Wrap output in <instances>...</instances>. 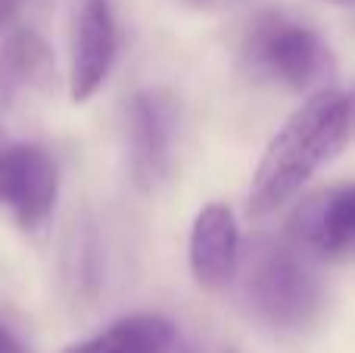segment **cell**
Returning <instances> with one entry per match:
<instances>
[{
  "mask_svg": "<svg viewBox=\"0 0 355 353\" xmlns=\"http://www.w3.org/2000/svg\"><path fill=\"white\" fill-rule=\"evenodd\" d=\"M352 135L349 94L337 88H318L268 141L256 172H252L246 210L250 216H268L293 200Z\"/></svg>",
  "mask_w": 355,
  "mask_h": 353,
  "instance_id": "cell-1",
  "label": "cell"
},
{
  "mask_svg": "<svg viewBox=\"0 0 355 353\" xmlns=\"http://www.w3.org/2000/svg\"><path fill=\"white\" fill-rule=\"evenodd\" d=\"M240 275L250 313L271 329H302L321 306V281L293 241L256 238L240 260Z\"/></svg>",
  "mask_w": 355,
  "mask_h": 353,
  "instance_id": "cell-2",
  "label": "cell"
},
{
  "mask_svg": "<svg viewBox=\"0 0 355 353\" xmlns=\"http://www.w3.org/2000/svg\"><path fill=\"white\" fill-rule=\"evenodd\" d=\"M243 50L252 72L296 91L312 88L331 69V47L318 31L284 13H262L252 19Z\"/></svg>",
  "mask_w": 355,
  "mask_h": 353,
  "instance_id": "cell-3",
  "label": "cell"
},
{
  "mask_svg": "<svg viewBox=\"0 0 355 353\" xmlns=\"http://www.w3.org/2000/svg\"><path fill=\"white\" fill-rule=\"evenodd\" d=\"M60 197V169L37 144H6L0 156V204L22 229H41Z\"/></svg>",
  "mask_w": 355,
  "mask_h": 353,
  "instance_id": "cell-4",
  "label": "cell"
},
{
  "mask_svg": "<svg viewBox=\"0 0 355 353\" xmlns=\"http://www.w3.org/2000/svg\"><path fill=\"white\" fill-rule=\"evenodd\" d=\"M178 106L162 91H141L128 104V166L141 191H156L172 169Z\"/></svg>",
  "mask_w": 355,
  "mask_h": 353,
  "instance_id": "cell-5",
  "label": "cell"
},
{
  "mask_svg": "<svg viewBox=\"0 0 355 353\" xmlns=\"http://www.w3.org/2000/svg\"><path fill=\"white\" fill-rule=\"evenodd\" d=\"M119 35L110 0H78L72 22V54H69V97L85 104L103 88L116 63Z\"/></svg>",
  "mask_w": 355,
  "mask_h": 353,
  "instance_id": "cell-6",
  "label": "cell"
},
{
  "mask_svg": "<svg viewBox=\"0 0 355 353\" xmlns=\"http://www.w3.org/2000/svg\"><path fill=\"white\" fill-rule=\"evenodd\" d=\"M290 241L318 256H340L355 247V181L331 185L306 197L290 216Z\"/></svg>",
  "mask_w": 355,
  "mask_h": 353,
  "instance_id": "cell-7",
  "label": "cell"
},
{
  "mask_svg": "<svg viewBox=\"0 0 355 353\" xmlns=\"http://www.w3.org/2000/svg\"><path fill=\"white\" fill-rule=\"evenodd\" d=\"M240 229L227 204H206L193 219L187 241V260L196 285L221 291L240 269Z\"/></svg>",
  "mask_w": 355,
  "mask_h": 353,
  "instance_id": "cell-8",
  "label": "cell"
},
{
  "mask_svg": "<svg viewBox=\"0 0 355 353\" xmlns=\"http://www.w3.org/2000/svg\"><path fill=\"white\" fill-rule=\"evenodd\" d=\"M56 60L50 44L31 28H12L0 41V116L12 113L31 94H50Z\"/></svg>",
  "mask_w": 355,
  "mask_h": 353,
  "instance_id": "cell-9",
  "label": "cell"
},
{
  "mask_svg": "<svg viewBox=\"0 0 355 353\" xmlns=\"http://www.w3.org/2000/svg\"><path fill=\"white\" fill-rule=\"evenodd\" d=\"M175 341V329L168 319L137 313L112 322L110 329L97 331L94 338L75 341L60 353H166Z\"/></svg>",
  "mask_w": 355,
  "mask_h": 353,
  "instance_id": "cell-10",
  "label": "cell"
},
{
  "mask_svg": "<svg viewBox=\"0 0 355 353\" xmlns=\"http://www.w3.org/2000/svg\"><path fill=\"white\" fill-rule=\"evenodd\" d=\"M0 353H28L22 347V341H19L3 322H0Z\"/></svg>",
  "mask_w": 355,
  "mask_h": 353,
  "instance_id": "cell-11",
  "label": "cell"
},
{
  "mask_svg": "<svg viewBox=\"0 0 355 353\" xmlns=\"http://www.w3.org/2000/svg\"><path fill=\"white\" fill-rule=\"evenodd\" d=\"M25 0H0V28H6V25L16 19V13L22 10Z\"/></svg>",
  "mask_w": 355,
  "mask_h": 353,
  "instance_id": "cell-12",
  "label": "cell"
},
{
  "mask_svg": "<svg viewBox=\"0 0 355 353\" xmlns=\"http://www.w3.org/2000/svg\"><path fill=\"white\" fill-rule=\"evenodd\" d=\"M324 3H334V6H355V0H324Z\"/></svg>",
  "mask_w": 355,
  "mask_h": 353,
  "instance_id": "cell-13",
  "label": "cell"
},
{
  "mask_svg": "<svg viewBox=\"0 0 355 353\" xmlns=\"http://www.w3.org/2000/svg\"><path fill=\"white\" fill-rule=\"evenodd\" d=\"M349 110H352V129H355V91L349 94Z\"/></svg>",
  "mask_w": 355,
  "mask_h": 353,
  "instance_id": "cell-14",
  "label": "cell"
},
{
  "mask_svg": "<svg viewBox=\"0 0 355 353\" xmlns=\"http://www.w3.org/2000/svg\"><path fill=\"white\" fill-rule=\"evenodd\" d=\"M3 150H6V141H3V131H0V156H3Z\"/></svg>",
  "mask_w": 355,
  "mask_h": 353,
  "instance_id": "cell-15",
  "label": "cell"
},
{
  "mask_svg": "<svg viewBox=\"0 0 355 353\" xmlns=\"http://www.w3.org/2000/svg\"><path fill=\"white\" fill-rule=\"evenodd\" d=\"M187 3H209V0H187Z\"/></svg>",
  "mask_w": 355,
  "mask_h": 353,
  "instance_id": "cell-16",
  "label": "cell"
}]
</instances>
